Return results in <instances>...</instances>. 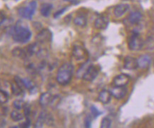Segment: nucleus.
I'll return each mask as SVG.
<instances>
[{
    "instance_id": "1",
    "label": "nucleus",
    "mask_w": 154,
    "mask_h": 128,
    "mask_svg": "<svg viewBox=\"0 0 154 128\" xmlns=\"http://www.w3.org/2000/svg\"><path fill=\"white\" fill-rule=\"evenodd\" d=\"M11 35L14 41L25 43L30 40L32 37V32L22 21L19 20L13 28Z\"/></svg>"
},
{
    "instance_id": "2",
    "label": "nucleus",
    "mask_w": 154,
    "mask_h": 128,
    "mask_svg": "<svg viewBox=\"0 0 154 128\" xmlns=\"http://www.w3.org/2000/svg\"><path fill=\"white\" fill-rule=\"evenodd\" d=\"M74 74V66L70 63H65L59 67L57 71V83L61 85H66L72 81Z\"/></svg>"
},
{
    "instance_id": "3",
    "label": "nucleus",
    "mask_w": 154,
    "mask_h": 128,
    "mask_svg": "<svg viewBox=\"0 0 154 128\" xmlns=\"http://www.w3.org/2000/svg\"><path fill=\"white\" fill-rule=\"evenodd\" d=\"M36 7H37V2L33 0V1H30L26 7H22L19 8L18 9V14L22 18L26 19H32Z\"/></svg>"
},
{
    "instance_id": "4",
    "label": "nucleus",
    "mask_w": 154,
    "mask_h": 128,
    "mask_svg": "<svg viewBox=\"0 0 154 128\" xmlns=\"http://www.w3.org/2000/svg\"><path fill=\"white\" fill-rule=\"evenodd\" d=\"M128 48L131 51H139L143 46V42L138 32H134L128 40Z\"/></svg>"
},
{
    "instance_id": "5",
    "label": "nucleus",
    "mask_w": 154,
    "mask_h": 128,
    "mask_svg": "<svg viewBox=\"0 0 154 128\" xmlns=\"http://www.w3.org/2000/svg\"><path fill=\"white\" fill-rule=\"evenodd\" d=\"M99 68L96 65L90 64L86 71L84 72V75L82 76V78L84 81L88 82H91L94 81L99 73Z\"/></svg>"
},
{
    "instance_id": "6",
    "label": "nucleus",
    "mask_w": 154,
    "mask_h": 128,
    "mask_svg": "<svg viewBox=\"0 0 154 128\" xmlns=\"http://www.w3.org/2000/svg\"><path fill=\"white\" fill-rule=\"evenodd\" d=\"M54 123L53 118L51 115L48 114L47 112H42L38 115V119L36 120L34 127H43L44 124H47L48 125H52Z\"/></svg>"
},
{
    "instance_id": "7",
    "label": "nucleus",
    "mask_w": 154,
    "mask_h": 128,
    "mask_svg": "<svg viewBox=\"0 0 154 128\" xmlns=\"http://www.w3.org/2000/svg\"><path fill=\"white\" fill-rule=\"evenodd\" d=\"M52 33L48 28H43L37 34L36 36V39L38 43H48L52 41Z\"/></svg>"
},
{
    "instance_id": "8",
    "label": "nucleus",
    "mask_w": 154,
    "mask_h": 128,
    "mask_svg": "<svg viewBox=\"0 0 154 128\" xmlns=\"http://www.w3.org/2000/svg\"><path fill=\"white\" fill-rule=\"evenodd\" d=\"M72 55L76 61H80L86 60L88 56V53L83 46L74 45L72 50Z\"/></svg>"
},
{
    "instance_id": "9",
    "label": "nucleus",
    "mask_w": 154,
    "mask_h": 128,
    "mask_svg": "<svg viewBox=\"0 0 154 128\" xmlns=\"http://www.w3.org/2000/svg\"><path fill=\"white\" fill-rule=\"evenodd\" d=\"M130 76L127 74L121 73L116 76L113 79L112 84L113 86H126V85L129 83Z\"/></svg>"
},
{
    "instance_id": "10",
    "label": "nucleus",
    "mask_w": 154,
    "mask_h": 128,
    "mask_svg": "<svg viewBox=\"0 0 154 128\" xmlns=\"http://www.w3.org/2000/svg\"><path fill=\"white\" fill-rule=\"evenodd\" d=\"M110 91L112 96L117 100H121L127 94V88L126 86H113L111 88Z\"/></svg>"
},
{
    "instance_id": "11",
    "label": "nucleus",
    "mask_w": 154,
    "mask_h": 128,
    "mask_svg": "<svg viewBox=\"0 0 154 128\" xmlns=\"http://www.w3.org/2000/svg\"><path fill=\"white\" fill-rule=\"evenodd\" d=\"M40 43H38V42H36V43H31L25 49L26 50V54H27L28 58L29 57L33 56L34 55H40L42 53V49L41 46H40Z\"/></svg>"
},
{
    "instance_id": "12",
    "label": "nucleus",
    "mask_w": 154,
    "mask_h": 128,
    "mask_svg": "<svg viewBox=\"0 0 154 128\" xmlns=\"http://www.w3.org/2000/svg\"><path fill=\"white\" fill-rule=\"evenodd\" d=\"M124 68H126L127 70H136V68H138L137 58L130 56H126L124 59Z\"/></svg>"
},
{
    "instance_id": "13",
    "label": "nucleus",
    "mask_w": 154,
    "mask_h": 128,
    "mask_svg": "<svg viewBox=\"0 0 154 128\" xmlns=\"http://www.w3.org/2000/svg\"><path fill=\"white\" fill-rule=\"evenodd\" d=\"M109 24V19L107 16H99L96 18L94 22V26L96 28L100 30H104L108 27Z\"/></svg>"
},
{
    "instance_id": "14",
    "label": "nucleus",
    "mask_w": 154,
    "mask_h": 128,
    "mask_svg": "<svg viewBox=\"0 0 154 128\" xmlns=\"http://www.w3.org/2000/svg\"><path fill=\"white\" fill-rule=\"evenodd\" d=\"M138 68L141 69H146L151 64V58L149 55H141L137 59Z\"/></svg>"
},
{
    "instance_id": "15",
    "label": "nucleus",
    "mask_w": 154,
    "mask_h": 128,
    "mask_svg": "<svg viewBox=\"0 0 154 128\" xmlns=\"http://www.w3.org/2000/svg\"><path fill=\"white\" fill-rule=\"evenodd\" d=\"M54 97L52 94L49 92L43 93L40 95L39 100H38V103L42 107H46L52 102Z\"/></svg>"
},
{
    "instance_id": "16",
    "label": "nucleus",
    "mask_w": 154,
    "mask_h": 128,
    "mask_svg": "<svg viewBox=\"0 0 154 128\" xmlns=\"http://www.w3.org/2000/svg\"><path fill=\"white\" fill-rule=\"evenodd\" d=\"M111 93L110 91H108V90H103L101 92L99 93V95H98V100L100 103H103V104H108V103H110L111 100Z\"/></svg>"
},
{
    "instance_id": "17",
    "label": "nucleus",
    "mask_w": 154,
    "mask_h": 128,
    "mask_svg": "<svg viewBox=\"0 0 154 128\" xmlns=\"http://www.w3.org/2000/svg\"><path fill=\"white\" fill-rule=\"evenodd\" d=\"M129 5L127 4H119L115 7L113 10V14L116 17L122 16L123 15L129 10Z\"/></svg>"
},
{
    "instance_id": "18",
    "label": "nucleus",
    "mask_w": 154,
    "mask_h": 128,
    "mask_svg": "<svg viewBox=\"0 0 154 128\" xmlns=\"http://www.w3.org/2000/svg\"><path fill=\"white\" fill-rule=\"evenodd\" d=\"M142 14L139 11H133L128 16V22L131 24H136L141 20Z\"/></svg>"
},
{
    "instance_id": "19",
    "label": "nucleus",
    "mask_w": 154,
    "mask_h": 128,
    "mask_svg": "<svg viewBox=\"0 0 154 128\" xmlns=\"http://www.w3.org/2000/svg\"><path fill=\"white\" fill-rule=\"evenodd\" d=\"M53 9V5L51 4L45 3L43 4L40 7V13L44 17H48L51 14V11Z\"/></svg>"
},
{
    "instance_id": "20",
    "label": "nucleus",
    "mask_w": 154,
    "mask_h": 128,
    "mask_svg": "<svg viewBox=\"0 0 154 128\" xmlns=\"http://www.w3.org/2000/svg\"><path fill=\"white\" fill-rule=\"evenodd\" d=\"M12 55L15 57H19L22 59L28 58L25 49H22L20 47H16L12 50Z\"/></svg>"
},
{
    "instance_id": "21",
    "label": "nucleus",
    "mask_w": 154,
    "mask_h": 128,
    "mask_svg": "<svg viewBox=\"0 0 154 128\" xmlns=\"http://www.w3.org/2000/svg\"><path fill=\"white\" fill-rule=\"evenodd\" d=\"M10 117L13 121L20 122L24 118V115L19 111V110H14L10 113Z\"/></svg>"
},
{
    "instance_id": "22",
    "label": "nucleus",
    "mask_w": 154,
    "mask_h": 128,
    "mask_svg": "<svg viewBox=\"0 0 154 128\" xmlns=\"http://www.w3.org/2000/svg\"><path fill=\"white\" fill-rule=\"evenodd\" d=\"M74 24L78 26L84 27L87 24V19H86V16H83V15H79L74 18Z\"/></svg>"
},
{
    "instance_id": "23",
    "label": "nucleus",
    "mask_w": 154,
    "mask_h": 128,
    "mask_svg": "<svg viewBox=\"0 0 154 128\" xmlns=\"http://www.w3.org/2000/svg\"><path fill=\"white\" fill-rule=\"evenodd\" d=\"M11 93L14 95L15 96H19V95H22L24 90L21 88L17 84L15 83H11Z\"/></svg>"
},
{
    "instance_id": "24",
    "label": "nucleus",
    "mask_w": 154,
    "mask_h": 128,
    "mask_svg": "<svg viewBox=\"0 0 154 128\" xmlns=\"http://www.w3.org/2000/svg\"><path fill=\"white\" fill-rule=\"evenodd\" d=\"M0 90L5 91L7 94L9 95L10 93H11V83L7 81H3L2 83H0Z\"/></svg>"
},
{
    "instance_id": "25",
    "label": "nucleus",
    "mask_w": 154,
    "mask_h": 128,
    "mask_svg": "<svg viewBox=\"0 0 154 128\" xmlns=\"http://www.w3.org/2000/svg\"><path fill=\"white\" fill-rule=\"evenodd\" d=\"M22 81H23V83H24L25 88L28 89L29 91H32V90L34 89V88H35V85H34L33 81H32V80H30L29 78H22Z\"/></svg>"
},
{
    "instance_id": "26",
    "label": "nucleus",
    "mask_w": 154,
    "mask_h": 128,
    "mask_svg": "<svg viewBox=\"0 0 154 128\" xmlns=\"http://www.w3.org/2000/svg\"><path fill=\"white\" fill-rule=\"evenodd\" d=\"M26 103L24 102L23 100H21V99H18V100H15L12 103V106L14 108L16 109V110H22V109H24L25 106H26Z\"/></svg>"
},
{
    "instance_id": "27",
    "label": "nucleus",
    "mask_w": 154,
    "mask_h": 128,
    "mask_svg": "<svg viewBox=\"0 0 154 128\" xmlns=\"http://www.w3.org/2000/svg\"><path fill=\"white\" fill-rule=\"evenodd\" d=\"M9 95L5 91L0 90V104L3 105L8 102Z\"/></svg>"
},
{
    "instance_id": "28",
    "label": "nucleus",
    "mask_w": 154,
    "mask_h": 128,
    "mask_svg": "<svg viewBox=\"0 0 154 128\" xmlns=\"http://www.w3.org/2000/svg\"><path fill=\"white\" fill-rule=\"evenodd\" d=\"M90 65V63L88 61H87L85 62V64H83V66L81 67V68H79V69L78 70V71H77V76L78 77H82V76L84 75V72L86 71V70L87 69V68L88 67V66Z\"/></svg>"
},
{
    "instance_id": "29",
    "label": "nucleus",
    "mask_w": 154,
    "mask_h": 128,
    "mask_svg": "<svg viewBox=\"0 0 154 128\" xmlns=\"http://www.w3.org/2000/svg\"><path fill=\"white\" fill-rule=\"evenodd\" d=\"M111 120L109 118L105 117L102 119L101 122V128H109L111 126Z\"/></svg>"
},
{
    "instance_id": "30",
    "label": "nucleus",
    "mask_w": 154,
    "mask_h": 128,
    "mask_svg": "<svg viewBox=\"0 0 154 128\" xmlns=\"http://www.w3.org/2000/svg\"><path fill=\"white\" fill-rule=\"evenodd\" d=\"M90 110H91L92 117H93L94 118L99 117V115H101L102 114V112L101 111H99V110H98L96 108H95L94 106H91V108H90Z\"/></svg>"
},
{
    "instance_id": "31",
    "label": "nucleus",
    "mask_w": 154,
    "mask_h": 128,
    "mask_svg": "<svg viewBox=\"0 0 154 128\" xmlns=\"http://www.w3.org/2000/svg\"><path fill=\"white\" fill-rule=\"evenodd\" d=\"M26 70L29 72V73L32 74V75H34L37 72V68H35L33 64H29L26 66Z\"/></svg>"
},
{
    "instance_id": "32",
    "label": "nucleus",
    "mask_w": 154,
    "mask_h": 128,
    "mask_svg": "<svg viewBox=\"0 0 154 128\" xmlns=\"http://www.w3.org/2000/svg\"><path fill=\"white\" fill-rule=\"evenodd\" d=\"M14 82L17 84V85H19V87L21 88H22L23 90L25 88L24 83H23L22 78L19 77V76H15V77H14Z\"/></svg>"
},
{
    "instance_id": "33",
    "label": "nucleus",
    "mask_w": 154,
    "mask_h": 128,
    "mask_svg": "<svg viewBox=\"0 0 154 128\" xmlns=\"http://www.w3.org/2000/svg\"><path fill=\"white\" fill-rule=\"evenodd\" d=\"M91 125V117L90 115L86 116L84 120V126L85 127H90Z\"/></svg>"
},
{
    "instance_id": "34",
    "label": "nucleus",
    "mask_w": 154,
    "mask_h": 128,
    "mask_svg": "<svg viewBox=\"0 0 154 128\" xmlns=\"http://www.w3.org/2000/svg\"><path fill=\"white\" fill-rule=\"evenodd\" d=\"M23 110H24V117L29 118V115H30V114H31V109H30L29 107L27 106V105H26V106L24 107Z\"/></svg>"
},
{
    "instance_id": "35",
    "label": "nucleus",
    "mask_w": 154,
    "mask_h": 128,
    "mask_svg": "<svg viewBox=\"0 0 154 128\" xmlns=\"http://www.w3.org/2000/svg\"><path fill=\"white\" fill-rule=\"evenodd\" d=\"M66 9H67V7H64V8H62V9H59V10H58L57 12L54 13V18H58V17H59L61 14H63V12H64L65 11H66Z\"/></svg>"
},
{
    "instance_id": "36",
    "label": "nucleus",
    "mask_w": 154,
    "mask_h": 128,
    "mask_svg": "<svg viewBox=\"0 0 154 128\" xmlns=\"http://www.w3.org/2000/svg\"><path fill=\"white\" fill-rule=\"evenodd\" d=\"M8 112V109L6 107L2 106V105L0 106V115L1 116H5L6 115Z\"/></svg>"
},
{
    "instance_id": "37",
    "label": "nucleus",
    "mask_w": 154,
    "mask_h": 128,
    "mask_svg": "<svg viewBox=\"0 0 154 128\" xmlns=\"http://www.w3.org/2000/svg\"><path fill=\"white\" fill-rule=\"evenodd\" d=\"M26 119L25 121L23 123L22 125H21L19 127H29L31 125V121L29 120V118H26Z\"/></svg>"
},
{
    "instance_id": "38",
    "label": "nucleus",
    "mask_w": 154,
    "mask_h": 128,
    "mask_svg": "<svg viewBox=\"0 0 154 128\" xmlns=\"http://www.w3.org/2000/svg\"><path fill=\"white\" fill-rule=\"evenodd\" d=\"M1 105H2V104H0V106H1Z\"/></svg>"
}]
</instances>
